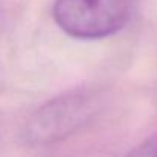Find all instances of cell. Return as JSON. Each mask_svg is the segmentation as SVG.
Instances as JSON below:
<instances>
[{"instance_id": "2", "label": "cell", "mask_w": 157, "mask_h": 157, "mask_svg": "<svg viewBox=\"0 0 157 157\" xmlns=\"http://www.w3.org/2000/svg\"><path fill=\"white\" fill-rule=\"evenodd\" d=\"M55 23L79 40H101L119 32L131 18L130 0H55Z\"/></svg>"}, {"instance_id": "1", "label": "cell", "mask_w": 157, "mask_h": 157, "mask_svg": "<svg viewBox=\"0 0 157 157\" xmlns=\"http://www.w3.org/2000/svg\"><path fill=\"white\" fill-rule=\"evenodd\" d=\"M102 96L95 89L76 87L40 105L23 128V140L32 147L52 145L84 128L101 110Z\"/></svg>"}, {"instance_id": "3", "label": "cell", "mask_w": 157, "mask_h": 157, "mask_svg": "<svg viewBox=\"0 0 157 157\" xmlns=\"http://www.w3.org/2000/svg\"><path fill=\"white\" fill-rule=\"evenodd\" d=\"M122 157H157V133L142 140Z\"/></svg>"}]
</instances>
